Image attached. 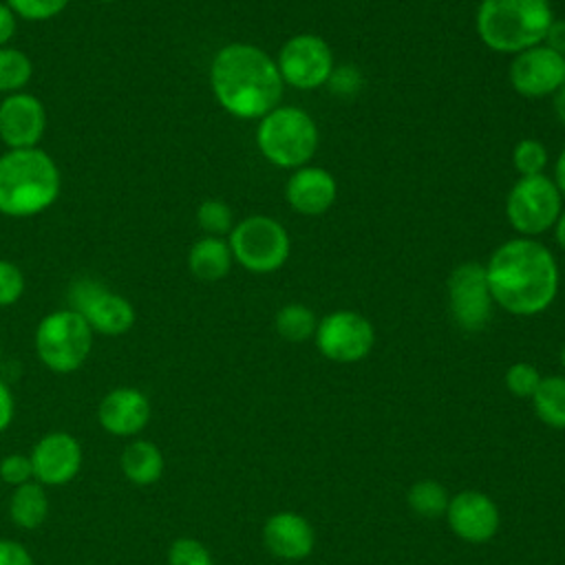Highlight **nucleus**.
<instances>
[{
    "instance_id": "obj_44",
    "label": "nucleus",
    "mask_w": 565,
    "mask_h": 565,
    "mask_svg": "<svg viewBox=\"0 0 565 565\" xmlns=\"http://www.w3.org/2000/svg\"><path fill=\"white\" fill-rule=\"evenodd\" d=\"M99 2H115V0H99Z\"/></svg>"
},
{
    "instance_id": "obj_27",
    "label": "nucleus",
    "mask_w": 565,
    "mask_h": 565,
    "mask_svg": "<svg viewBox=\"0 0 565 565\" xmlns=\"http://www.w3.org/2000/svg\"><path fill=\"white\" fill-rule=\"evenodd\" d=\"M196 223L203 236H227L234 227V212L223 199H205L196 207Z\"/></svg>"
},
{
    "instance_id": "obj_23",
    "label": "nucleus",
    "mask_w": 565,
    "mask_h": 565,
    "mask_svg": "<svg viewBox=\"0 0 565 565\" xmlns=\"http://www.w3.org/2000/svg\"><path fill=\"white\" fill-rule=\"evenodd\" d=\"M532 399L536 417L556 430H565V375L541 377Z\"/></svg>"
},
{
    "instance_id": "obj_29",
    "label": "nucleus",
    "mask_w": 565,
    "mask_h": 565,
    "mask_svg": "<svg viewBox=\"0 0 565 565\" xmlns=\"http://www.w3.org/2000/svg\"><path fill=\"white\" fill-rule=\"evenodd\" d=\"M4 2L18 15V20H29V22L53 20L71 4V0H4Z\"/></svg>"
},
{
    "instance_id": "obj_8",
    "label": "nucleus",
    "mask_w": 565,
    "mask_h": 565,
    "mask_svg": "<svg viewBox=\"0 0 565 565\" xmlns=\"http://www.w3.org/2000/svg\"><path fill=\"white\" fill-rule=\"evenodd\" d=\"M563 210L556 183L545 174L519 177L505 196V216L519 236L534 238L554 227Z\"/></svg>"
},
{
    "instance_id": "obj_13",
    "label": "nucleus",
    "mask_w": 565,
    "mask_h": 565,
    "mask_svg": "<svg viewBox=\"0 0 565 565\" xmlns=\"http://www.w3.org/2000/svg\"><path fill=\"white\" fill-rule=\"evenodd\" d=\"M508 79L521 97H552L565 84V55L545 44L525 49L512 55Z\"/></svg>"
},
{
    "instance_id": "obj_39",
    "label": "nucleus",
    "mask_w": 565,
    "mask_h": 565,
    "mask_svg": "<svg viewBox=\"0 0 565 565\" xmlns=\"http://www.w3.org/2000/svg\"><path fill=\"white\" fill-rule=\"evenodd\" d=\"M561 192V196L565 199V148L558 152L556 163H554V179H552Z\"/></svg>"
},
{
    "instance_id": "obj_1",
    "label": "nucleus",
    "mask_w": 565,
    "mask_h": 565,
    "mask_svg": "<svg viewBox=\"0 0 565 565\" xmlns=\"http://www.w3.org/2000/svg\"><path fill=\"white\" fill-rule=\"evenodd\" d=\"M483 267L494 305L512 316L543 313L556 300L558 263L536 238L503 241Z\"/></svg>"
},
{
    "instance_id": "obj_33",
    "label": "nucleus",
    "mask_w": 565,
    "mask_h": 565,
    "mask_svg": "<svg viewBox=\"0 0 565 565\" xmlns=\"http://www.w3.org/2000/svg\"><path fill=\"white\" fill-rule=\"evenodd\" d=\"M24 287L22 269L11 260L0 258V309L15 305L22 298Z\"/></svg>"
},
{
    "instance_id": "obj_30",
    "label": "nucleus",
    "mask_w": 565,
    "mask_h": 565,
    "mask_svg": "<svg viewBox=\"0 0 565 565\" xmlns=\"http://www.w3.org/2000/svg\"><path fill=\"white\" fill-rule=\"evenodd\" d=\"M168 565H214V561L199 539L179 536L168 547Z\"/></svg>"
},
{
    "instance_id": "obj_36",
    "label": "nucleus",
    "mask_w": 565,
    "mask_h": 565,
    "mask_svg": "<svg viewBox=\"0 0 565 565\" xmlns=\"http://www.w3.org/2000/svg\"><path fill=\"white\" fill-rule=\"evenodd\" d=\"M13 417H15L13 391L4 380H0V433H4L13 424Z\"/></svg>"
},
{
    "instance_id": "obj_21",
    "label": "nucleus",
    "mask_w": 565,
    "mask_h": 565,
    "mask_svg": "<svg viewBox=\"0 0 565 565\" xmlns=\"http://www.w3.org/2000/svg\"><path fill=\"white\" fill-rule=\"evenodd\" d=\"M234 256L230 243L221 236H201L188 252V269L203 282L223 280L232 269Z\"/></svg>"
},
{
    "instance_id": "obj_37",
    "label": "nucleus",
    "mask_w": 565,
    "mask_h": 565,
    "mask_svg": "<svg viewBox=\"0 0 565 565\" xmlns=\"http://www.w3.org/2000/svg\"><path fill=\"white\" fill-rule=\"evenodd\" d=\"M18 33V15L9 9L7 2H0V49L9 46Z\"/></svg>"
},
{
    "instance_id": "obj_24",
    "label": "nucleus",
    "mask_w": 565,
    "mask_h": 565,
    "mask_svg": "<svg viewBox=\"0 0 565 565\" xmlns=\"http://www.w3.org/2000/svg\"><path fill=\"white\" fill-rule=\"evenodd\" d=\"M316 327H318L316 313L307 305H302V302H287L274 316L276 333L282 340L294 342V344L313 338Z\"/></svg>"
},
{
    "instance_id": "obj_12",
    "label": "nucleus",
    "mask_w": 565,
    "mask_h": 565,
    "mask_svg": "<svg viewBox=\"0 0 565 565\" xmlns=\"http://www.w3.org/2000/svg\"><path fill=\"white\" fill-rule=\"evenodd\" d=\"M73 307L84 316L93 333L117 338L132 329L137 313L128 298H124L117 291H110L108 287L95 282V280H82L73 285L71 291Z\"/></svg>"
},
{
    "instance_id": "obj_43",
    "label": "nucleus",
    "mask_w": 565,
    "mask_h": 565,
    "mask_svg": "<svg viewBox=\"0 0 565 565\" xmlns=\"http://www.w3.org/2000/svg\"><path fill=\"white\" fill-rule=\"evenodd\" d=\"M77 565H97V563H77Z\"/></svg>"
},
{
    "instance_id": "obj_18",
    "label": "nucleus",
    "mask_w": 565,
    "mask_h": 565,
    "mask_svg": "<svg viewBox=\"0 0 565 565\" xmlns=\"http://www.w3.org/2000/svg\"><path fill=\"white\" fill-rule=\"evenodd\" d=\"M338 196V183L331 172L318 166H302L291 172L285 183V201L305 216L324 214Z\"/></svg>"
},
{
    "instance_id": "obj_7",
    "label": "nucleus",
    "mask_w": 565,
    "mask_h": 565,
    "mask_svg": "<svg viewBox=\"0 0 565 565\" xmlns=\"http://www.w3.org/2000/svg\"><path fill=\"white\" fill-rule=\"evenodd\" d=\"M227 243L234 260L252 274L280 269L291 252L287 227L267 214H252L234 223Z\"/></svg>"
},
{
    "instance_id": "obj_20",
    "label": "nucleus",
    "mask_w": 565,
    "mask_h": 565,
    "mask_svg": "<svg viewBox=\"0 0 565 565\" xmlns=\"http://www.w3.org/2000/svg\"><path fill=\"white\" fill-rule=\"evenodd\" d=\"M119 468L130 483L146 488L161 479L166 459L154 441L132 437V441H128L119 455Z\"/></svg>"
},
{
    "instance_id": "obj_11",
    "label": "nucleus",
    "mask_w": 565,
    "mask_h": 565,
    "mask_svg": "<svg viewBox=\"0 0 565 565\" xmlns=\"http://www.w3.org/2000/svg\"><path fill=\"white\" fill-rule=\"evenodd\" d=\"M318 351L340 364L364 360L375 344V329L369 318L351 309H338L318 320L313 333Z\"/></svg>"
},
{
    "instance_id": "obj_28",
    "label": "nucleus",
    "mask_w": 565,
    "mask_h": 565,
    "mask_svg": "<svg viewBox=\"0 0 565 565\" xmlns=\"http://www.w3.org/2000/svg\"><path fill=\"white\" fill-rule=\"evenodd\" d=\"M512 166L519 172V177H532L543 174L547 168V148L543 141L525 137L514 143L512 148Z\"/></svg>"
},
{
    "instance_id": "obj_45",
    "label": "nucleus",
    "mask_w": 565,
    "mask_h": 565,
    "mask_svg": "<svg viewBox=\"0 0 565 565\" xmlns=\"http://www.w3.org/2000/svg\"><path fill=\"white\" fill-rule=\"evenodd\" d=\"M0 358H2V344H0Z\"/></svg>"
},
{
    "instance_id": "obj_3",
    "label": "nucleus",
    "mask_w": 565,
    "mask_h": 565,
    "mask_svg": "<svg viewBox=\"0 0 565 565\" xmlns=\"http://www.w3.org/2000/svg\"><path fill=\"white\" fill-rule=\"evenodd\" d=\"M60 190V168L40 146L0 154V214L11 218L38 216L57 201Z\"/></svg>"
},
{
    "instance_id": "obj_17",
    "label": "nucleus",
    "mask_w": 565,
    "mask_h": 565,
    "mask_svg": "<svg viewBox=\"0 0 565 565\" xmlns=\"http://www.w3.org/2000/svg\"><path fill=\"white\" fill-rule=\"evenodd\" d=\"M150 399L137 386H115L97 404V422L113 437H137L150 422Z\"/></svg>"
},
{
    "instance_id": "obj_14",
    "label": "nucleus",
    "mask_w": 565,
    "mask_h": 565,
    "mask_svg": "<svg viewBox=\"0 0 565 565\" xmlns=\"http://www.w3.org/2000/svg\"><path fill=\"white\" fill-rule=\"evenodd\" d=\"M29 457L33 463L35 481L42 486L60 488L79 475L84 450L75 435L66 430H51L33 444Z\"/></svg>"
},
{
    "instance_id": "obj_5",
    "label": "nucleus",
    "mask_w": 565,
    "mask_h": 565,
    "mask_svg": "<svg viewBox=\"0 0 565 565\" xmlns=\"http://www.w3.org/2000/svg\"><path fill=\"white\" fill-rule=\"evenodd\" d=\"M256 146L260 154L278 168H302L318 148V126L298 106H276L258 119Z\"/></svg>"
},
{
    "instance_id": "obj_16",
    "label": "nucleus",
    "mask_w": 565,
    "mask_h": 565,
    "mask_svg": "<svg viewBox=\"0 0 565 565\" xmlns=\"http://www.w3.org/2000/svg\"><path fill=\"white\" fill-rule=\"evenodd\" d=\"M444 516L450 530L466 543L490 541L501 523L497 503L479 490H461L455 497H450Z\"/></svg>"
},
{
    "instance_id": "obj_35",
    "label": "nucleus",
    "mask_w": 565,
    "mask_h": 565,
    "mask_svg": "<svg viewBox=\"0 0 565 565\" xmlns=\"http://www.w3.org/2000/svg\"><path fill=\"white\" fill-rule=\"evenodd\" d=\"M0 565H35V558L24 543L0 539Z\"/></svg>"
},
{
    "instance_id": "obj_4",
    "label": "nucleus",
    "mask_w": 565,
    "mask_h": 565,
    "mask_svg": "<svg viewBox=\"0 0 565 565\" xmlns=\"http://www.w3.org/2000/svg\"><path fill=\"white\" fill-rule=\"evenodd\" d=\"M552 20L550 0H481L475 29L486 49L516 55L543 44Z\"/></svg>"
},
{
    "instance_id": "obj_9",
    "label": "nucleus",
    "mask_w": 565,
    "mask_h": 565,
    "mask_svg": "<svg viewBox=\"0 0 565 565\" xmlns=\"http://www.w3.org/2000/svg\"><path fill=\"white\" fill-rule=\"evenodd\" d=\"M448 309L455 324L466 333L483 331L492 318L494 300L486 278V267L477 260L459 263L446 282Z\"/></svg>"
},
{
    "instance_id": "obj_40",
    "label": "nucleus",
    "mask_w": 565,
    "mask_h": 565,
    "mask_svg": "<svg viewBox=\"0 0 565 565\" xmlns=\"http://www.w3.org/2000/svg\"><path fill=\"white\" fill-rule=\"evenodd\" d=\"M552 108H554L556 119L565 126V84L552 95Z\"/></svg>"
},
{
    "instance_id": "obj_22",
    "label": "nucleus",
    "mask_w": 565,
    "mask_h": 565,
    "mask_svg": "<svg viewBox=\"0 0 565 565\" xmlns=\"http://www.w3.org/2000/svg\"><path fill=\"white\" fill-rule=\"evenodd\" d=\"M51 510L46 486L40 481H29L13 488L9 497V519L20 530H38Z\"/></svg>"
},
{
    "instance_id": "obj_2",
    "label": "nucleus",
    "mask_w": 565,
    "mask_h": 565,
    "mask_svg": "<svg viewBox=\"0 0 565 565\" xmlns=\"http://www.w3.org/2000/svg\"><path fill=\"white\" fill-rule=\"evenodd\" d=\"M210 86L221 108L238 119H260L282 97L276 60L249 42L221 46L210 64Z\"/></svg>"
},
{
    "instance_id": "obj_32",
    "label": "nucleus",
    "mask_w": 565,
    "mask_h": 565,
    "mask_svg": "<svg viewBox=\"0 0 565 565\" xmlns=\"http://www.w3.org/2000/svg\"><path fill=\"white\" fill-rule=\"evenodd\" d=\"M364 84V77H362V71L355 66V64H340V66H333L329 79H327V88L340 97V99H351L360 93Z\"/></svg>"
},
{
    "instance_id": "obj_15",
    "label": "nucleus",
    "mask_w": 565,
    "mask_h": 565,
    "mask_svg": "<svg viewBox=\"0 0 565 565\" xmlns=\"http://www.w3.org/2000/svg\"><path fill=\"white\" fill-rule=\"evenodd\" d=\"M46 132V108L31 93H13L0 99V141L7 150L38 148Z\"/></svg>"
},
{
    "instance_id": "obj_6",
    "label": "nucleus",
    "mask_w": 565,
    "mask_h": 565,
    "mask_svg": "<svg viewBox=\"0 0 565 565\" xmlns=\"http://www.w3.org/2000/svg\"><path fill=\"white\" fill-rule=\"evenodd\" d=\"M93 329L75 309L46 313L33 335L38 360L53 373L66 375L79 371L93 351Z\"/></svg>"
},
{
    "instance_id": "obj_41",
    "label": "nucleus",
    "mask_w": 565,
    "mask_h": 565,
    "mask_svg": "<svg viewBox=\"0 0 565 565\" xmlns=\"http://www.w3.org/2000/svg\"><path fill=\"white\" fill-rule=\"evenodd\" d=\"M554 238H556V243L561 245V249H565V207L561 210V214H558V218H556V223H554Z\"/></svg>"
},
{
    "instance_id": "obj_38",
    "label": "nucleus",
    "mask_w": 565,
    "mask_h": 565,
    "mask_svg": "<svg viewBox=\"0 0 565 565\" xmlns=\"http://www.w3.org/2000/svg\"><path fill=\"white\" fill-rule=\"evenodd\" d=\"M545 46H550L552 51L565 55V18H554L547 33H545V40H543Z\"/></svg>"
},
{
    "instance_id": "obj_26",
    "label": "nucleus",
    "mask_w": 565,
    "mask_h": 565,
    "mask_svg": "<svg viewBox=\"0 0 565 565\" xmlns=\"http://www.w3.org/2000/svg\"><path fill=\"white\" fill-rule=\"evenodd\" d=\"M31 77H33L31 57L15 46H2L0 49V93L2 95L20 93L26 88Z\"/></svg>"
},
{
    "instance_id": "obj_34",
    "label": "nucleus",
    "mask_w": 565,
    "mask_h": 565,
    "mask_svg": "<svg viewBox=\"0 0 565 565\" xmlns=\"http://www.w3.org/2000/svg\"><path fill=\"white\" fill-rule=\"evenodd\" d=\"M0 479L11 486L18 488L22 483L33 481V463L31 457L24 452H9L0 459Z\"/></svg>"
},
{
    "instance_id": "obj_10",
    "label": "nucleus",
    "mask_w": 565,
    "mask_h": 565,
    "mask_svg": "<svg viewBox=\"0 0 565 565\" xmlns=\"http://www.w3.org/2000/svg\"><path fill=\"white\" fill-rule=\"evenodd\" d=\"M282 84L298 90H313L327 84L335 60L329 42L316 33L291 35L276 55Z\"/></svg>"
},
{
    "instance_id": "obj_25",
    "label": "nucleus",
    "mask_w": 565,
    "mask_h": 565,
    "mask_svg": "<svg viewBox=\"0 0 565 565\" xmlns=\"http://www.w3.org/2000/svg\"><path fill=\"white\" fill-rule=\"evenodd\" d=\"M406 503L408 508L424 519H439L446 514L448 503H450V494L448 490L435 481V479H422L417 483H413L406 492Z\"/></svg>"
},
{
    "instance_id": "obj_31",
    "label": "nucleus",
    "mask_w": 565,
    "mask_h": 565,
    "mask_svg": "<svg viewBox=\"0 0 565 565\" xmlns=\"http://www.w3.org/2000/svg\"><path fill=\"white\" fill-rule=\"evenodd\" d=\"M541 373L534 364L530 362H514L508 366L505 371V388L514 395V397H532L539 382H541Z\"/></svg>"
},
{
    "instance_id": "obj_42",
    "label": "nucleus",
    "mask_w": 565,
    "mask_h": 565,
    "mask_svg": "<svg viewBox=\"0 0 565 565\" xmlns=\"http://www.w3.org/2000/svg\"><path fill=\"white\" fill-rule=\"evenodd\" d=\"M558 362H561V366L565 369V342H563V347H561V351H558Z\"/></svg>"
},
{
    "instance_id": "obj_19",
    "label": "nucleus",
    "mask_w": 565,
    "mask_h": 565,
    "mask_svg": "<svg viewBox=\"0 0 565 565\" xmlns=\"http://www.w3.org/2000/svg\"><path fill=\"white\" fill-rule=\"evenodd\" d=\"M263 543L282 561H302L311 554L316 534L302 514L276 512L263 525Z\"/></svg>"
}]
</instances>
